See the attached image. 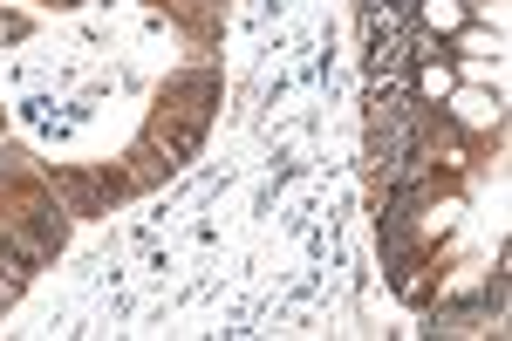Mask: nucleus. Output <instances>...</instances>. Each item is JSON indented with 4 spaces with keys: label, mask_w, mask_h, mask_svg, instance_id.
<instances>
[{
    "label": "nucleus",
    "mask_w": 512,
    "mask_h": 341,
    "mask_svg": "<svg viewBox=\"0 0 512 341\" xmlns=\"http://www.w3.org/2000/svg\"><path fill=\"white\" fill-rule=\"evenodd\" d=\"M14 171H21V151H14V144H0V178H14Z\"/></svg>",
    "instance_id": "nucleus-3"
},
{
    "label": "nucleus",
    "mask_w": 512,
    "mask_h": 341,
    "mask_svg": "<svg viewBox=\"0 0 512 341\" xmlns=\"http://www.w3.org/2000/svg\"><path fill=\"white\" fill-rule=\"evenodd\" d=\"M55 185L69 191V205H76V212H96V205H110V198H123V178H76V171H62Z\"/></svg>",
    "instance_id": "nucleus-2"
},
{
    "label": "nucleus",
    "mask_w": 512,
    "mask_h": 341,
    "mask_svg": "<svg viewBox=\"0 0 512 341\" xmlns=\"http://www.w3.org/2000/svg\"><path fill=\"white\" fill-rule=\"evenodd\" d=\"M14 232H21V239L35 246L41 260H48V253H62V239H69V212H62V205H28Z\"/></svg>",
    "instance_id": "nucleus-1"
}]
</instances>
